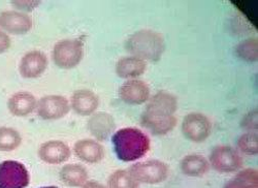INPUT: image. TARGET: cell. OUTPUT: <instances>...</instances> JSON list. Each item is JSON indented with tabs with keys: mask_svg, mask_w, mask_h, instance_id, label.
<instances>
[{
	"mask_svg": "<svg viewBox=\"0 0 258 188\" xmlns=\"http://www.w3.org/2000/svg\"><path fill=\"white\" fill-rule=\"evenodd\" d=\"M177 110L178 100L176 96L166 91H159L149 98L141 122L152 134L163 136L170 133L177 125L175 116Z\"/></svg>",
	"mask_w": 258,
	"mask_h": 188,
	"instance_id": "6da1fadb",
	"label": "cell"
},
{
	"mask_svg": "<svg viewBox=\"0 0 258 188\" xmlns=\"http://www.w3.org/2000/svg\"><path fill=\"white\" fill-rule=\"evenodd\" d=\"M112 143L117 157L124 162H133L145 156L151 144L149 137L137 128L117 131L112 137Z\"/></svg>",
	"mask_w": 258,
	"mask_h": 188,
	"instance_id": "7a4b0ae2",
	"label": "cell"
},
{
	"mask_svg": "<svg viewBox=\"0 0 258 188\" xmlns=\"http://www.w3.org/2000/svg\"><path fill=\"white\" fill-rule=\"evenodd\" d=\"M126 50L133 57L145 62H157L165 52V41L158 32L143 29L128 37Z\"/></svg>",
	"mask_w": 258,
	"mask_h": 188,
	"instance_id": "3957f363",
	"label": "cell"
},
{
	"mask_svg": "<svg viewBox=\"0 0 258 188\" xmlns=\"http://www.w3.org/2000/svg\"><path fill=\"white\" fill-rule=\"evenodd\" d=\"M84 56V45L80 39H62L54 46L53 60L63 70L76 68Z\"/></svg>",
	"mask_w": 258,
	"mask_h": 188,
	"instance_id": "277c9868",
	"label": "cell"
},
{
	"mask_svg": "<svg viewBox=\"0 0 258 188\" xmlns=\"http://www.w3.org/2000/svg\"><path fill=\"white\" fill-rule=\"evenodd\" d=\"M128 172L139 183L151 185L164 182L169 173L167 164L157 159L135 163L129 168Z\"/></svg>",
	"mask_w": 258,
	"mask_h": 188,
	"instance_id": "5b68a950",
	"label": "cell"
},
{
	"mask_svg": "<svg viewBox=\"0 0 258 188\" xmlns=\"http://www.w3.org/2000/svg\"><path fill=\"white\" fill-rule=\"evenodd\" d=\"M209 163L212 168L221 174L238 172L243 166V158L240 153L230 146H216L211 154Z\"/></svg>",
	"mask_w": 258,
	"mask_h": 188,
	"instance_id": "8992f818",
	"label": "cell"
},
{
	"mask_svg": "<svg viewBox=\"0 0 258 188\" xmlns=\"http://www.w3.org/2000/svg\"><path fill=\"white\" fill-rule=\"evenodd\" d=\"M29 184V174L25 165L15 160L0 163V188H25Z\"/></svg>",
	"mask_w": 258,
	"mask_h": 188,
	"instance_id": "52a82bcc",
	"label": "cell"
},
{
	"mask_svg": "<svg viewBox=\"0 0 258 188\" xmlns=\"http://www.w3.org/2000/svg\"><path fill=\"white\" fill-rule=\"evenodd\" d=\"M71 109L69 100L62 95H47L37 101V115L46 121L59 120L66 117Z\"/></svg>",
	"mask_w": 258,
	"mask_h": 188,
	"instance_id": "ba28073f",
	"label": "cell"
},
{
	"mask_svg": "<svg viewBox=\"0 0 258 188\" xmlns=\"http://www.w3.org/2000/svg\"><path fill=\"white\" fill-rule=\"evenodd\" d=\"M182 132L188 140L202 143L211 135L212 123L207 116L201 113H191L182 122Z\"/></svg>",
	"mask_w": 258,
	"mask_h": 188,
	"instance_id": "9c48e42d",
	"label": "cell"
},
{
	"mask_svg": "<svg viewBox=\"0 0 258 188\" xmlns=\"http://www.w3.org/2000/svg\"><path fill=\"white\" fill-rule=\"evenodd\" d=\"M33 21L29 15L17 11L0 13V29L15 35L25 34L31 30Z\"/></svg>",
	"mask_w": 258,
	"mask_h": 188,
	"instance_id": "30bf717a",
	"label": "cell"
},
{
	"mask_svg": "<svg viewBox=\"0 0 258 188\" xmlns=\"http://www.w3.org/2000/svg\"><path fill=\"white\" fill-rule=\"evenodd\" d=\"M119 96L127 104L139 106V104H143L149 100L150 87L142 80H128L120 87Z\"/></svg>",
	"mask_w": 258,
	"mask_h": 188,
	"instance_id": "8fae6325",
	"label": "cell"
},
{
	"mask_svg": "<svg viewBox=\"0 0 258 188\" xmlns=\"http://www.w3.org/2000/svg\"><path fill=\"white\" fill-rule=\"evenodd\" d=\"M48 68V57L41 51L26 53L19 65V72L23 78L34 79L40 77Z\"/></svg>",
	"mask_w": 258,
	"mask_h": 188,
	"instance_id": "7c38bea8",
	"label": "cell"
},
{
	"mask_svg": "<svg viewBox=\"0 0 258 188\" xmlns=\"http://www.w3.org/2000/svg\"><path fill=\"white\" fill-rule=\"evenodd\" d=\"M98 106V96L88 89H79L71 97V107L80 116H91L95 113Z\"/></svg>",
	"mask_w": 258,
	"mask_h": 188,
	"instance_id": "4fadbf2b",
	"label": "cell"
},
{
	"mask_svg": "<svg viewBox=\"0 0 258 188\" xmlns=\"http://www.w3.org/2000/svg\"><path fill=\"white\" fill-rule=\"evenodd\" d=\"M39 158L50 164H59L67 161L71 156L69 146L58 140L48 141L42 144L38 149Z\"/></svg>",
	"mask_w": 258,
	"mask_h": 188,
	"instance_id": "5bb4252c",
	"label": "cell"
},
{
	"mask_svg": "<svg viewBox=\"0 0 258 188\" xmlns=\"http://www.w3.org/2000/svg\"><path fill=\"white\" fill-rule=\"evenodd\" d=\"M87 128L93 137L103 141L115 131L116 123L109 113L99 112L91 115L87 123Z\"/></svg>",
	"mask_w": 258,
	"mask_h": 188,
	"instance_id": "9a60e30c",
	"label": "cell"
},
{
	"mask_svg": "<svg viewBox=\"0 0 258 188\" xmlns=\"http://www.w3.org/2000/svg\"><path fill=\"white\" fill-rule=\"evenodd\" d=\"M37 106L35 96L30 92L20 91L13 94L8 100L10 113L17 117H26L30 115Z\"/></svg>",
	"mask_w": 258,
	"mask_h": 188,
	"instance_id": "2e32d148",
	"label": "cell"
},
{
	"mask_svg": "<svg viewBox=\"0 0 258 188\" xmlns=\"http://www.w3.org/2000/svg\"><path fill=\"white\" fill-rule=\"evenodd\" d=\"M75 153L83 161L97 163L104 156V149L95 140L84 139L75 144Z\"/></svg>",
	"mask_w": 258,
	"mask_h": 188,
	"instance_id": "e0dca14e",
	"label": "cell"
},
{
	"mask_svg": "<svg viewBox=\"0 0 258 188\" xmlns=\"http://www.w3.org/2000/svg\"><path fill=\"white\" fill-rule=\"evenodd\" d=\"M182 173L188 177H203L209 172L210 163L206 157L200 154L186 155L180 162Z\"/></svg>",
	"mask_w": 258,
	"mask_h": 188,
	"instance_id": "ac0fdd59",
	"label": "cell"
},
{
	"mask_svg": "<svg viewBox=\"0 0 258 188\" xmlns=\"http://www.w3.org/2000/svg\"><path fill=\"white\" fill-rule=\"evenodd\" d=\"M147 69V62L129 56L121 58L116 65V74L123 79H136L142 76Z\"/></svg>",
	"mask_w": 258,
	"mask_h": 188,
	"instance_id": "d6986e66",
	"label": "cell"
},
{
	"mask_svg": "<svg viewBox=\"0 0 258 188\" xmlns=\"http://www.w3.org/2000/svg\"><path fill=\"white\" fill-rule=\"evenodd\" d=\"M61 181L70 187H82L88 180V173L81 164H67L60 172Z\"/></svg>",
	"mask_w": 258,
	"mask_h": 188,
	"instance_id": "ffe728a7",
	"label": "cell"
},
{
	"mask_svg": "<svg viewBox=\"0 0 258 188\" xmlns=\"http://www.w3.org/2000/svg\"><path fill=\"white\" fill-rule=\"evenodd\" d=\"M223 188H258V171L255 169L242 170Z\"/></svg>",
	"mask_w": 258,
	"mask_h": 188,
	"instance_id": "44dd1931",
	"label": "cell"
},
{
	"mask_svg": "<svg viewBox=\"0 0 258 188\" xmlns=\"http://www.w3.org/2000/svg\"><path fill=\"white\" fill-rule=\"evenodd\" d=\"M22 138L13 128H0V151H12L18 148Z\"/></svg>",
	"mask_w": 258,
	"mask_h": 188,
	"instance_id": "7402d4cb",
	"label": "cell"
},
{
	"mask_svg": "<svg viewBox=\"0 0 258 188\" xmlns=\"http://www.w3.org/2000/svg\"><path fill=\"white\" fill-rule=\"evenodd\" d=\"M109 188H139L140 183L128 171L118 170L114 172L107 180Z\"/></svg>",
	"mask_w": 258,
	"mask_h": 188,
	"instance_id": "603a6c76",
	"label": "cell"
},
{
	"mask_svg": "<svg viewBox=\"0 0 258 188\" xmlns=\"http://www.w3.org/2000/svg\"><path fill=\"white\" fill-rule=\"evenodd\" d=\"M236 55L246 62H257L258 59V40L257 38L245 39L235 49Z\"/></svg>",
	"mask_w": 258,
	"mask_h": 188,
	"instance_id": "cb8c5ba5",
	"label": "cell"
},
{
	"mask_svg": "<svg viewBox=\"0 0 258 188\" xmlns=\"http://www.w3.org/2000/svg\"><path fill=\"white\" fill-rule=\"evenodd\" d=\"M239 149L249 155L258 154V135L255 132H249L242 135L238 140Z\"/></svg>",
	"mask_w": 258,
	"mask_h": 188,
	"instance_id": "d4e9b609",
	"label": "cell"
},
{
	"mask_svg": "<svg viewBox=\"0 0 258 188\" xmlns=\"http://www.w3.org/2000/svg\"><path fill=\"white\" fill-rule=\"evenodd\" d=\"M12 5L15 6V8L22 11V13L30 12L33 9H35L38 5H40V2H12Z\"/></svg>",
	"mask_w": 258,
	"mask_h": 188,
	"instance_id": "484cf974",
	"label": "cell"
},
{
	"mask_svg": "<svg viewBox=\"0 0 258 188\" xmlns=\"http://www.w3.org/2000/svg\"><path fill=\"white\" fill-rule=\"evenodd\" d=\"M243 125L251 131H257V111H254L246 116V120L243 122Z\"/></svg>",
	"mask_w": 258,
	"mask_h": 188,
	"instance_id": "4316f807",
	"label": "cell"
},
{
	"mask_svg": "<svg viewBox=\"0 0 258 188\" xmlns=\"http://www.w3.org/2000/svg\"><path fill=\"white\" fill-rule=\"evenodd\" d=\"M11 47V38L4 30L0 29V54L7 52Z\"/></svg>",
	"mask_w": 258,
	"mask_h": 188,
	"instance_id": "83f0119b",
	"label": "cell"
},
{
	"mask_svg": "<svg viewBox=\"0 0 258 188\" xmlns=\"http://www.w3.org/2000/svg\"><path fill=\"white\" fill-rule=\"evenodd\" d=\"M82 188H106L104 185H102L101 183L99 182H96V181H88L86 182Z\"/></svg>",
	"mask_w": 258,
	"mask_h": 188,
	"instance_id": "f1b7e54d",
	"label": "cell"
},
{
	"mask_svg": "<svg viewBox=\"0 0 258 188\" xmlns=\"http://www.w3.org/2000/svg\"><path fill=\"white\" fill-rule=\"evenodd\" d=\"M41 188H58L56 186H47V187H41Z\"/></svg>",
	"mask_w": 258,
	"mask_h": 188,
	"instance_id": "f546056e",
	"label": "cell"
}]
</instances>
